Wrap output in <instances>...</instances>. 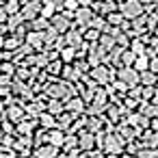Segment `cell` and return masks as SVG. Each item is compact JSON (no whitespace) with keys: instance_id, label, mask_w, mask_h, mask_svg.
<instances>
[{"instance_id":"obj_1","label":"cell","mask_w":158,"mask_h":158,"mask_svg":"<svg viewBox=\"0 0 158 158\" xmlns=\"http://www.w3.org/2000/svg\"><path fill=\"white\" fill-rule=\"evenodd\" d=\"M126 11H128V15H136L141 11V7H139V2H130V5H126Z\"/></svg>"}]
</instances>
